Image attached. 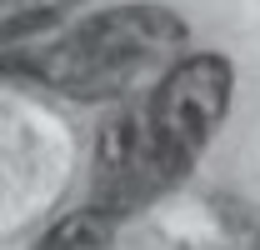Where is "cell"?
<instances>
[{
	"label": "cell",
	"mask_w": 260,
	"mask_h": 250,
	"mask_svg": "<svg viewBox=\"0 0 260 250\" xmlns=\"http://www.w3.org/2000/svg\"><path fill=\"white\" fill-rule=\"evenodd\" d=\"M175 180H180V170L160 155L140 105L105 120L100 145H95V205L100 210L125 215L135 205H145L150 195L170 190Z\"/></svg>",
	"instance_id": "obj_3"
},
{
	"label": "cell",
	"mask_w": 260,
	"mask_h": 250,
	"mask_svg": "<svg viewBox=\"0 0 260 250\" xmlns=\"http://www.w3.org/2000/svg\"><path fill=\"white\" fill-rule=\"evenodd\" d=\"M115 225H120V215H110V210H100V205H85V210L65 215L60 225H50L35 250H110Z\"/></svg>",
	"instance_id": "obj_4"
},
{
	"label": "cell",
	"mask_w": 260,
	"mask_h": 250,
	"mask_svg": "<svg viewBox=\"0 0 260 250\" xmlns=\"http://www.w3.org/2000/svg\"><path fill=\"white\" fill-rule=\"evenodd\" d=\"M230 60L220 55H185L175 60L160 75V85L140 100L145 110V125L160 145V155L185 175L190 160L210 145L215 125L225 120V105H230Z\"/></svg>",
	"instance_id": "obj_2"
},
{
	"label": "cell",
	"mask_w": 260,
	"mask_h": 250,
	"mask_svg": "<svg viewBox=\"0 0 260 250\" xmlns=\"http://www.w3.org/2000/svg\"><path fill=\"white\" fill-rule=\"evenodd\" d=\"M255 250H260V235H255Z\"/></svg>",
	"instance_id": "obj_5"
},
{
	"label": "cell",
	"mask_w": 260,
	"mask_h": 250,
	"mask_svg": "<svg viewBox=\"0 0 260 250\" xmlns=\"http://www.w3.org/2000/svg\"><path fill=\"white\" fill-rule=\"evenodd\" d=\"M180 45H185V25L165 5H120V10L90 15L60 40L0 50V75H30L65 95L105 100V95L135 90Z\"/></svg>",
	"instance_id": "obj_1"
}]
</instances>
